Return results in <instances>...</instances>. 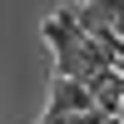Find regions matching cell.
I'll use <instances>...</instances> for the list:
<instances>
[{
    "label": "cell",
    "mask_w": 124,
    "mask_h": 124,
    "mask_svg": "<svg viewBox=\"0 0 124 124\" xmlns=\"http://www.w3.org/2000/svg\"><path fill=\"white\" fill-rule=\"evenodd\" d=\"M94 104V94H89V85H75V79H55V89H50V114L70 119V114H89Z\"/></svg>",
    "instance_id": "cell-1"
},
{
    "label": "cell",
    "mask_w": 124,
    "mask_h": 124,
    "mask_svg": "<svg viewBox=\"0 0 124 124\" xmlns=\"http://www.w3.org/2000/svg\"><path fill=\"white\" fill-rule=\"evenodd\" d=\"M89 94H94V104L104 109L109 119H119V109H124V75H119V70L94 75V79H89Z\"/></svg>",
    "instance_id": "cell-2"
}]
</instances>
